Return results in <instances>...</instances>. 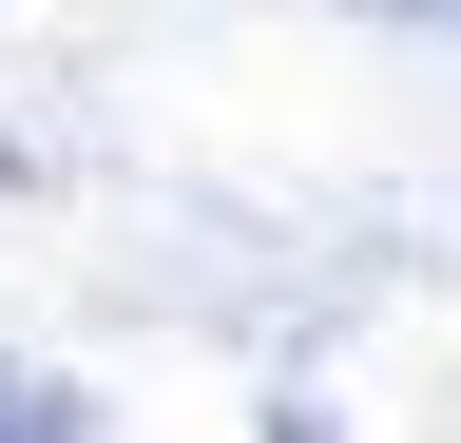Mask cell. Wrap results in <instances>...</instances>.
I'll return each instance as SVG.
<instances>
[{"mask_svg": "<svg viewBox=\"0 0 461 443\" xmlns=\"http://www.w3.org/2000/svg\"><path fill=\"white\" fill-rule=\"evenodd\" d=\"M0 443H20V405H0Z\"/></svg>", "mask_w": 461, "mask_h": 443, "instance_id": "1", "label": "cell"}]
</instances>
